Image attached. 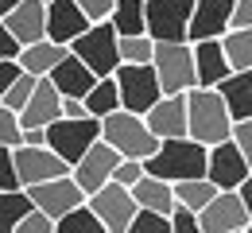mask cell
Here are the masks:
<instances>
[{
  "instance_id": "1",
  "label": "cell",
  "mask_w": 252,
  "mask_h": 233,
  "mask_svg": "<svg viewBox=\"0 0 252 233\" xmlns=\"http://www.w3.org/2000/svg\"><path fill=\"white\" fill-rule=\"evenodd\" d=\"M206 160H210L206 144H198L194 136H171V140H159V148L144 160V167L167 183H183V179L206 175Z\"/></svg>"
},
{
  "instance_id": "2",
  "label": "cell",
  "mask_w": 252,
  "mask_h": 233,
  "mask_svg": "<svg viewBox=\"0 0 252 233\" xmlns=\"http://www.w3.org/2000/svg\"><path fill=\"white\" fill-rule=\"evenodd\" d=\"M187 113H190V136L198 144H221L233 136V113L221 98L218 86H194L187 90Z\"/></svg>"
},
{
  "instance_id": "3",
  "label": "cell",
  "mask_w": 252,
  "mask_h": 233,
  "mask_svg": "<svg viewBox=\"0 0 252 233\" xmlns=\"http://www.w3.org/2000/svg\"><path fill=\"white\" fill-rule=\"evenodd\" d=\"M101 136L128 160H148L159 148V136L152 133V125L144 121V113H132V109H117L109 117H101Z\"/></svg>"
},
{
  "instance_id": "4",
  "label": "cell",
  "mask_w": 252,
  "mask_h": 233,
  "mask_svg": "<svg viewBox=\"0 0 252 233\" xmlns=\"http://www.w3.org/2000/svg\"><path fill=\"white\" fill-rule=\"evenodd\" d=\"M70 51H74V55H78L86 67L94 70L97 78H105V74H117V67H121V32H117L109 20L90 24L86 32H82L74 43H70Z\"/></svg>"
},
{
  "instance_id": "5",
  "label": "cell",
  "mask_w": 252,
  "mask_h": 233,
  "mask_svg": "<svg viewBox=\"0 0 252 233\" xmlns=\"http://www.w3.org/2000/svg\"><path fill=\"white\" fill-rule=\"evenodd\" d=\"M101 140V121L97 117H59L47 125V148H55L66 164L74 167L90 148Z\"/></svg>"
},
{
  "instance_id": "6",
  "label": "cell",
  "mask_w": 252,
  "mask_h": 233,
  "mask_svg": "<svg viewBox=\"0 0 252 233\" xmlns=\"http://www.w3.org/2000/svg\"><path fill=\"white\" fill-rule=\"evenodd\" d=\"M152 67L159 74V86L163 94H187L198 86V74H194V47L187 43H156V55H152Z\"/></svg>"
},
{
  "instance_id": "7",
  "label": "cell",
  "mask_w": 252,
  "mask_h": 233,
  "mask_svg": "<svg viewBox=\"0 0 252 233\" xmlns=\"http://www.w3.org/2000/svg\"><path fill=\"white\" fill-rule=\"evenodd\" d=\"M113 78L121 86V105L132 113H148L163 98V86H159V74L152 63H121Z\"/></svg>"
},
{
  "instance_id": "8",
  "label": "cell",
  "mask_w": 252,
  "mask_h": 233,
  "mask_svg": "<svg viewBox=\"0 0 252 233\" xmlns=\"http://www.w3.org/2000/svg\"><path fill=\"white\" fill-rule=\"evenodd\" d=\"M86 202L94 206V214L101 218L105 233H128L136 210H140V202L132 199V187H125V183H105L101 191L86 195Z\"/></svg>"
},
{
  "instance_id": "9",
  "label": "cell",
  "mask_w": 252,
  "mask_h": 233,
  "mask_svg": "<svg viewBox=\"0 0 252 233\" xmlns=\"http://www.w3.org/2000/svg\"><path fill=\"white\" fill-rule=\"evenodd\" d=\"M148 4V35L156 43H187L194 0H144Z\"/></svg>"
},
{
  "instance_id": "10",
  "label": "cell",
  "mask_w": 252,
  "mask_h": 233,
  "mask_svg": "<svg viewBox=\"0 0 252 233\" xmlns=\"http://www.w3.org/2000/svg\"><path fill=\"white\" fill-rule=\"evenodd\" d=\"M198 222H202V233H245L252 226L241 191H218L198 210Z\"/></svg>"
},
{
  "instance_id": "11",
  "label": "cell",
  "mask_w": 252,
  "mask_h": 233,
  "mask_svg": "<svg viewBox=\"0 0 252 233\" xmlns=\"http://www.w3.org/2000/svg\"><path fill=\"white\" fill-rule=\"evenodd\" d=\"M252 171V164L245 160V152L237 148V140H221V144H210V160H206V179L221 187V191H237L245 183V175Z\"/></svg>"
},
{
  "instance_id": "12",
  "label": "cell",
  "mask_w": 252,
  "mask_h": 233,
  "mask_svg": "<svg viewBox=\"0 0 252 233\" xmlns=\"http://www.w3.org/2000/svg\"><path fill=\"white\" fill-rule=\"evenodd\" d=\"M16 171H20V187H35L43 179H55V175H66L70 164L55 148L47 144H16Z\"/></svg>"
},
{
  "instance_id": "13",
  "label": "cell",
  "mask_w": 252,
  "mask_h": 233,
  "mask_svg": "<svg viewBox=\"0 0 252 233\" xmlns=\"http://www.w3.org/2000/svg\"><path fill=\"white\" fill-rule=\"evenodd\" d=\"M121 160H125V156H121V152H117V148L101 136V140H97V144H94V148H90V152H86V156H82L74 167H70V171H74L78 187H82L86 195H94V191H101L105 183H113V171H117V164H121Z\"/></svg>"
},
{
  "instance_id": "14",
  "label": "cell",
  "mask_w": 252,
  "mask_h": 233,
  "mask_svg": "<svg viewBox=\"0 0 252 233\" xmlns=\"http://www.w3.org/2000/svg\"><path fill=\"white\" fill-rule=\"evenodd\" d=\"M28 191H32L35 206H39L43 214H51L55 222H59L63 214H70L78 202H86V191L78 187L74 171H66V175H55V179H43V183L28 187Z\"/></svg>"
},
{
  "instance_id": "15",
  "label": "cell",
  "mask_w": 252,
  "mask_h": 233,
  "mask_svg": "<svg viewBox=\"0 0 252 233\" xmlns=\"http://www.w3.org/2000/svg\"><path fill=\"white\" fill-rule=\"evenodd\" d=\"M144 121L152 125L159 140L171 136H190V113H187V94H163V98L144 113Z\"/></svg>"
},
{
  "instance_id": "16",
  "label": "cell",
  "mask_w": 252,
  "mask_h": 233,
  "mask_svg": "<svg viewBox=\"0 0 252 233\" xmlns=\"http://www.w3.org/2000/svg\"><path fill=\"white\" fill-rule=\"evenodd\" d=\"M229 28H233V0H194L190 43H198V39H221Z\"/></svg>"
},
{
  "instance_id": "17",
  "label": "cell",
  "mask_w": 252,
  "mask_h": 233,
  "mask_svg": "<svg viewBox=\"0 0 252 233\" xmlns=\"http://www.w3.org/2000/svg\"><path fill=\"white\" fill-rule=\"evenodd\" d=\"M86 28H90V16L82 12L78 0H51L47 4V39L70 47Z\"/></svg>"
},
{
  "instance_id": "18",
  "label": "cell",
  "mask_w": 252,
  "mask_h": 233,
  "mask_svg": "<svg viewBox=\"0 0 252 233\" xmlns=\"http://www.w3.org/2000/svg\"><path fill=\"white\" fill-rule=\"evenodd\" d=\"M190 47H194V74H198V86H221V82L233 74V63H229L221 39H198V43H190Z\"/></svg>"
},
{
  "instance_id": "19",
  "label": "cell",
  "mask_w": 252,
  "mask_h": 233,
  "mask_svg": "<svg viewBox=\"0 0 252 233\" xmlns=\"http://www.w3.org/2000/svg\"><path fill=\"white\" fill-rule=\"evenodd\" d=\"M59 117H63V94L55 90L51 78H39L32 101L20 109V125H24V129H47V125L59 121Z\"/></svg>"
},
{
  "instance_id": "20",
  "label": "cell",
  "mask_w": 252,
  "mask_h": 233,
  "mask_svg": "<svg viewBox=\"0 0 252 233\" xmlns=\"http://www.w3.org/2000/svg\"><path fill=\"white\" fill-rule=\"evenodd\" d=\"M0 24H8V32L16 35L24 47L39 43V39H47V4L43 0H20Z\"/></svg>"
},
{
  "instance_id": "21",
  "label": "cell",
  "mask_w": 252,
  "mask_h": 233,
  "mask_svg": "<svg viewBox=\"0 0 252 233\" xmlns=\"http://www.w3.org/2000/svg\"><path fill=\"white\" fill-rule=\"evenodd\" d=\"M47 78L55 82V90H59L63 98H86V94L94 90V82H97V74L86 67V63H82L74 51H66V59H63L55 70H51Z\"/></svg>"
},
{
  "instance_id": "22",
  "label": "cell",
  "mask_w": 252,
  "mask_h": 233,
  "mask_svg": "<svg viewBox=\"0 0 252 233\" xmlns=\"http://www.w3.org/2000/svg\"><path fill=\"white\" fill-rule=\"evenodd\" d=\"M132 199L140 202V206H148V210L171 214V210H175V183H167V179H159L152 171H144V175L132 183Z\"/></svg>"
},
{
  "instance_id": "23",
  "label": "cell",
  "mask_w": 252,
  "mask_h": 233,
  "mask_svg": "<svg viewBox=\"0 0 252 233\" xmlns=\"http://www.w3.org/2000/svg\"><path fill=\"white\" fill-rule=\"evenodd\" d=\"M66 51H70V47L55 43V39H39V43H28V47L20 51V67L28 70V74H35V78H47V74L66 59Z\"/></svg>"
},
{
  "instance_id": "24",
  "label": "cell",
  "mask_w": 252,
  "mask_h": 233,
  "mask_svg": "<svg viewBox=\"0 0 252 233\" xmlns=\"http://www.w3.org/2000/svg\"><path fill=\"white\" fill-rule=\"evenodd\" d=\"M218 90L225 98V105H229V113H233V121L252 117V70H233Z\"/></svg>"
},
{
  "instance_id": "25",
  "label": "cell",
  "mask_w": 252,
  "mask_h": 233,
  "mask_svg": "<svg viewBox=\"0 0 252 233\" xmlns=\"http://www.w3.org/2000/svg\"><path fill=\"white\" fill-rule=\"evenodd\" d=\"M35 210V199L28 187H12L0 191V233H16V226Z\"/></svg>"
},
{
  "instance_id": "26",
  "label": "cell",
  "mask_w": 252,
  "mask_h": 233,
  "mask_svg": "<svg viewBox=\"0 0 252 233\" xmlns=\"http://www.w3.org/2000/svg\"><path fill=\"white\" fill-rule=\"evenodd\" d=\"M86 109H90V117H109V113H117V109H125L121 105V86H117V78L113 74H105V78H97L94 90L86 94Z\"/></svg>"
},
{
  "instance_id": "27",
  "label": "cell",
  "mask_w": 252,
  "mask_h": 233,
  "mask_svg": "<svg viewBox=\"0 0 252 233\" xmlns=\"http://www.w3.org/2000/svg\"><path fill=\"white\" fill-rule=\"evenodd\" d=\"M109 24H113L121 35L148 32V4H144V0H117V8H113V16H109Z\"/></svg>"
},
{
  "instance_id": "28",
  "label": "cell",
  "mask_w": 252,
  "mask_h": 233,
  "mask_svg": "<svg viewBox=\"0 0 252 233\" xmlns=\"http://www.w3.org/2000/svg\"><path fill=\"white\" fill-rule=\"evenodd\" d=\"M221 43H225V55H229L233 70H252V24L249 28H229L221 35Z\"/></svg>"
},
{
  "instance_id": "29",
  "label": "cell",
  "mask_w": 252,
  "mask_h": 233,
  "mask_svg": "<svg viewBox=\"0 0 252 233\" xmlns=\"http://www.w3.org/2000/svg\"><path fill=\"white\" fill-rule=\"evenodd\" d=\"M218 191H221V187H214L206 175H198V179H183V183H175V202H183V206H190V210H202Z\"/></svg>"
},
{
  "instance_id": "30",
  "label": "cell",
  "mask_w": 252,
  "mask_h": 233,
  "mask_svg": "<svg viewBox=\"0 0 252 233\" xmlns=\"http://www.w3.org/2000/svg\"><path fill=\"white\" fill-rule=\"evenodd\" d=\"M59 233H105V226H101V218L94 214L90 202H78L70 214L59 218Z\"/></svg>"
},
{
  "instance_id": "31",
  "label": "cell",
  "mask_w": 252,
  "mask_h": 233,
  "mask_svg": "<svg viewBox=\"0 0 252 233\" xmlns=\"http://www.w3.org/2000/svg\"><path fill=\"white\" fill-rule=\"evenodd\" d=\"M152 55H156V39L148 32L121 35V63H152Z\"/></svg>"
},
{
  "instance_id": "32",
  "label": "cell",
  "mask_w": 252,
  "mask_h": 233,
  "mask_svg": "<svg viewBox=\"0 0 252 233\" xmlns=\"http://www.w3.org/2000/svg\"><path fill=\"white\" fill-rule=\"evenodd\" d=\"M128 233H171V214H159V210H148L140 206L136 218H132V230Z\"/></svg>"
},
{
  "instance_id": "33",
  "label": "cell",
  "mask_w": 252,
  "mask_h": 233,
  "mask_svg": "<svg viewBox=\"0 0 252 233\" xmlns=\"http://www.w3.org/2000/svg\"><path fill=\"white\" fill-rule=\"evenodd\" d=\"M35 86H39V78H35V74H28V70H24V74H20V78H16L12 86H8V94H4V105L20 113V109H24L28 101H32Z\"/></svg>"
},
{
  "instance_id": "34",
  "label": "cell",
  "mask_w": 252,
  "mask_h": 233,
  "mask_svg": "<svg viewBox=\"0 0 252 233\" xmlns=\"http://www.w3.org/2000/svg\"><path fill=\"white\" fill-rule=\"evenodd\" d=\"M0 144H8V148L24 144V125H20V113H16V109H8L4 101H0Z\"/></svg>"
},
{
  "instance_id": "35",
  "label": "cell",
  "mask_w": 252,
  "mask_h": 233,
  "mask_svg": "<svg viewBox=\"0 0 252 233\" xmlns=\"http://www.w3.org/2000/svg\"><path fill=\"white\" fill-rule=\"evenodd\" d=\"M171 233H202L198 210H190V206H183V202H175V210H171Z\"/></svg>"
},
{
  "instance_id": "36",
  "label": "cell",
  "mask_w": 252,
  "mask_h": 233,
  "mask_svg": "<svg viewBox=\"0 0 252 233\" xmlns=\"http://www.w3.org/2000/svg\"><path fill=\"white\" fill-rule=\"evenodd\" d=\"M16 233H59V222H55L51 214H43V210L35 206L32 214H28V218H24L20 226H16Z\"/></svg>"
},
{
  "instance_id": "37",
  "label": "cell",
  "mask_w": 252,
  "mask_h": 233,
  "mask_svg": "<svg viewBox=\"0 0 252 233\" xmlns=\"http://www.w3.org/2000/svg\"><path fill=\"white\" fill-rule=\"evenodd\" d=\"M20 187V171H16V152L8 144H0V191Z\"/></svg>"
},
{
  "instance_id": "38",
  "label": "cell",
  "mask_w": 252,
  "mask_h": 233,
  "mask_svg": "<svg viewBox=\"0 0 252 233\" xmlns=\"http://www.w3.org/2000/svg\"><path fill=\"white\" fill-rule=\"evenodd\" d=\"M144 171H148V167H144V160H128V156H125V160L117 164V171H113V183H125V187H132V183H136Z\"/></svg>"
},
{
  "instance_id": "39",
  "label": "cell",
  "mask_w": 252,
  "mask_h": 233,
  "mask_svg": "<svg viewBox=\"0 0 252 233\" xmlns=\"http://www.w3.org/2000/svg\"><path fill=\"white\" fill-rule=\"evenodd\" d=\"M78 4H82V12L90 16V24L109 20V16H113V8H117V0H78Z\"/></svg>"
},
{
  "instance_id": "40",
  "label": "cell",
  "mask_w": 252,
  "mask_h": 233,
  "mask_svg": "<svg viewBox=\"0 0 252 233\" xmlns=\"http://www.w3.org/2000/svg\"><path fill=\"white\" fill-rule=\"evenodd\" d=\"M233 140H237V148L245 152V160L252 164V117H245V121H233Z\"/></svg>"
},
{
  "instance_id": "41",
  "label": "cell",
  "mask_w": 252,
  "mask_h": 233,
  "mask_svg": "<svg viewBox=\"0 0 252 233\" xmlns=\"http://www.w3.org/2000/svg\"><path fill=\"white\" fill-rule=\"evenodd\" d=\"M24 74V67H20V59H0V101H4V94H8V86L16 82Z\"/></svg>"
},
{
  "instance_id": "42",
  "label": "cell",
  "mask_w": 252,
  "mask_h": 233,
  "mask_svg": "<svg viewBox=\"0 0 252 233\" xmlns=\"http://www.w3.org/2000/svg\"><path fill=\"white\" fill-rule=\"evenodd\" d=\"M20 51H24V43L8 32V24H0V59H20Z\"/></svg>"
},
{
  "instance_id": "43",
  "label": "cell",
  "mask_w": 252,
  "mask_h": 233,
  "mask_svg": "<svg viewBox=\"0 0 252 233\" xmlns=\"http://www.w3.org/2000/svg\"><path fill=\"white\" fill-rule=\"evenodd\" d=\"M252 24V0H233V28H249Z\"/></svg>"
},
{
  "instance_id": "44",
  "label": "cell",
  "mask_w": 252,
  "mask_h": 233,
  "mask_svg": "<svg viewBox=\"0 0 252 233\" xmlns=\"http://www.w3.org/2000/svg\"><path fill=\"white\" fill-rule=\"evenodd\" d=\"M86 98H63V117H86Z\"/></svg>"
},
{
  "instance_id": "45",
  "label": "cell",
  "mask_w": 252,
  "mask_h": 233,
  "mask_svg": "<svg viewBox=\"0 0 252 233\" xmlns=\"http://www.w3.org/2000/svg\"><path fill=\"white\" fill-rule=\"evenodd\" d=\"M237 191H241V199H245V206H249V222H252V171L245 175V183H241ZM249 230H252V226H249Z\"/></svg>"
},
{
  "instance_id": "46",
  "label": "cell",
  "mask_w": 252,
  "mask_h": 233,
  "mask_svg": "<svg viewBox=\"0 0 252 233\" xmlns=\"http://www.w3.org/2000/svg\"><path fill=\"white\" fill-rule=\"evenodd\" d=\"M24 144H47V129H24Z\"/></svg>"
},
{
  "instance_id": "47",
  "label": "cell",
  "mask_w": 252,
  "mask_h": 233,
  "mask_svg": "<svg viewBox=\"0 0 252 233\" xmlns=\"http://www.w3.org/2000/svg\"><path fill=\"white\" fill-rule=\"evenodd\" d=\"M16 4H20V0H0V20H4V16H8V12L16 8Z\"/></svg>"
},
{
  "instance_id": "48",
  "label": "cell",
  "mask_w": 252,
  "mask_h": 233,
  "mask_svg": "<svg viewBox=\"0 0 252 233\" xmlns=\"http://www.w3.org/2000/svg\"><path fill=\"white\" fill-rule=\"evenodd\" d=\"M43 4H51V0H43Z\"/></svg>"
}]
</instances>
